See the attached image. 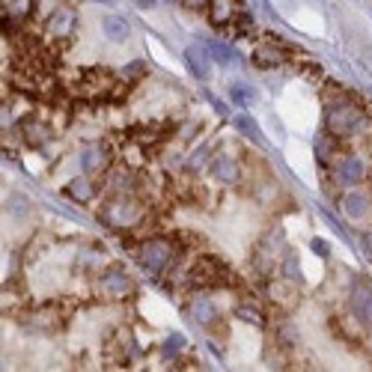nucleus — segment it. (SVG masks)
I'll list each match as a JSON object with an SVG mask.
<instances>
[{
    "instance_id": "f03ea898",
    "label": "nucleus",
    "mask_w": 372,
    "mask_h": 372,
    "mask_svg": "<svg viewBox=\"0 0 372 372\" xmlns=\"http://www.w3.org/2000/svg\"><path fill=\"white\" fill-rule=\"evenodd\" d=\"M98 221L110 229L131 232L149 221V206L140 200V194H108L98 209Z\"/></svg>"
},
{
    "instance_id": "cd10ccee",
    "label": "nucleus",
    "mask_w": 372,
    "mask_h": 372,
    "mask_svg": "<svg viewBox=\"0 0 372 372\" xmlns=\"http://www.w3.org/2000/svg\"><path fill=\"white\" fill-rule=\"evenodd\" d=\"M229 98H232V105L247 108V105L257 101V87H250V83H232V87H229Z\"/></svg>"
},
{
    "instance_id": "1a4fd4ad",
    "label": "nucleus",
    "mask_w": 372,
    "mask_h": 372,
    "mask_svg": "<svg viewBox=\"0 0 372 372\" xmlns=\"http://www.w3.org/2000/svg\"><path fill=\"white\" fill-rule=\"evenodd\" d=\"M21 134V140L30 146V149H39V146H45L51 138H54V123H48V120H42V116H36V113H30V116H21L19 120V128H15Z\"/></svg>"
},
{
    "instance_id": "473e14b6",
    "label": "nucleus",
    "mask_w": 372,
    "mask_h": 372,
    "mask_svg": "<svg viewBox=\"0 0 372 372\" xmlns=\"http://www.w3.org/2000/svg\"><path fill=\"white\" fill-rule=\"evenodd\" d=\"M310 247H313V253H319V257H328V253H331L325 239H313V242H310Z\"/></svg>"
},
{
    "instance_id": "2eb2a0df",
    "label": "nucleus",
    "mask_w": 372,
    "mask_h": 372,
    "mask_svg": "<svg viewBox=\"0 0 372 372\" xmlns=\"http://www.w3.org/2000/svg\"><path fill=\"white\" fill-rule=\"evenodd\" d=\"M289 60V51H286L277 39H265L257 51H253V63L259 66V69H277Z\"/></svg>"
},
{
    "instance_id": "6ab92c4d",
    "label": "nucleus",
    "mask_w": 372,
    "mask_h": 372,
    "mask_svg": "<svg viewBox=\"0 0 372 372\" xmlns=\"http://www.w3.org/2000/svg\"><path fill=\"white\" fill-rule=\"evenodd\" d=\"M63 325V316L57 313L54 304H45V307H36V310H30V328H36V331H57Z\"/></svg>"
},
{
    "instance_id": "f8f14e48",
    "label": "nucleus",
    "mask_w": 372,
    "mask_h": 372,
    "mask_svg": "<svg viewBox=\"0 0 372 372\" xmlns=\"http://www.w3.org/2000/svg\"><path fill=\"white\" fill-rule=\"evenodd\" d=\"M209 176L217 185H239L242 182V164H239V158L227 155V152H215L212 161H209Z\"/></svg>"
},
{
    "instance_id": "9b49d317",
    "label": "nucleus",
    "mask_w": 372,
    "mask_h": 372,
    "mask_svg": "<svg viewBox=\"0 0 372 372\" xmlns=\"http://www.w3.org/2000/svg\"><path fill=\"white\" fill-rule=\"evenodd\" d=\"M105 351H108V361L116 363V366H125V363H131V361L140 354V348H138V343H134V336H131L128 328L116 331L110 340H108V348H105Z\"/></svg>"
},
{
    "instance_id": "f257e3e1",
    "label": "nucleus",
    "mask_w": 372,
    "mask_h": 372,
    "mask_svg": "<svg viewBox=\"0 0 372 372\" xmlns=\"http://www.w3.org/2000/svg\"><path fill=\"white\" fill-rule=\"evenodd\" d=\"M325 128L334 131L336 138L348 140V138H363V134H369L372 123H369V116L358 98H351L346 93H334L325 98Z\"/></svg>"
},
{
    "instance_id": "c756f323",
    "label": "nucleus",
    "mask_w": 372,
    "mask_h": 372,
    "mask_svg": "<svg viewBox=\"0 0 372 372\" xmlns=\"http://www.w3.org/2000/svg\"><path fill=\"white\" fill-rule=\"evenodd\" d=\"M78 268H81V272H101V257H98V250H93V247L81 250Z\"/></svg>"
},
{
    "instance_id": "72a5a7b5",
    "label": "nucleus",
    "mask_w": 372,
    "mask_h": 372,
    "mask_svg": "<svg viewBox=\"0 0 372 372\" xmlns=\"http://www.w3.org/2000/svg\"><path fill=\"white\" fill-rule=\"evenodd\" d=\"M361 250L372 259V232H363V235H361Z\"/></svg>"
},
{
    "instance_id": "6e6552de",
    "label": "nucleus",
    "mask_w": 372,
    "mask_h": 372,
    "mask_svg": "<svg viewBox=\"0 0 372 372\" xmlns=\"http://www.w3.org/2000/svg\"><path fill=\"white\" fill-rule=\"evenodd\" d=\"M140 185H143L140 173L128 164H113L105 173V191L108 194H138Z\"/></svg>"
},
{
    "instance_id": "4468645a",
    "label": "nucleus",
    "mask_w": 372,
    "mask_h": 372,
    "mask_svg": "<svg viewBox=\"0 0 372 372\" xmlns=\"http://www.w3.org/2000/svg\"><path fill=\"white\" fill-rule=\"evenodd\" d=\"M239 12H242V0H209V6H206L209 21L217 30H227L235 19H239Z\"/></svg>"
},
{
    "instance_id": "f3484780",
    "label": "nucleus",
    "mask_w": 372,
    "mask_h": 372,
    "mask_svg": "<svg viewBox=\"0 0 372 372\" xmlns=\"http://www.w3.org/2000/svg\"><path fill=\"white\" fill-rule=\"evenodd\" d=\"M298 286L301 283H292V280H268V301L277 304L280 310H292L295 304H298Z\"/></svg>"
},
{
    "instance_id": "9d476101",
    "label": "nucleus",
    "mask_w": 372,
    "mask_h": 372,
    "mask_svg": "<svg viewBox=\"0 0 372 372\" xmlns=\"http://www.w3.org/2000/svg\"><path fill=\"white\" fill-rule=\"evenodd\" d=\"M110 158H113V152L108 149V143H87L81 149V170L87 173V176H105L108 173V167H110Z\"/></svg>"
},
{
    "instance_id": "a211bd4d",
    "label": "nucleus",
    "mask_w": 372,
    "mask_h": 372,
    "mask_svg": "<svg viewBox=\"0 0 372 372\" xmlns=\"http://www.w3.org/2000/svg\"><path fill=\"white\" fill-rule=\"evenodd\" d=\"M185 66L188 72L197 78V81H206L209 78V69H212V54L206 45H191L185 48Z\"/></svg>"
},
{
    "instance_id": "5701e85b",
    "label": "nucleus",
    "mask_w": 372,
    "mask_h": 372,
    "mask_svg": "<svg viewBox=\"0 0 372 372\" xmlns=\"http://www.w3.org/2000/svg\"><path fill=\"white\" fill-rule=\"evenodd\" d=\"M209 161H212V155H209V146L202 143V146H197L194 152H188V155H185V164H182V167H185V173H191V176H194V173H200V170H202V167H206Z\"/></svg>"
},
{
    "instance_id": "aec40b11",
    "label": "nucleus",
    "mask_w": 372,
    "mask_h": 372,
    "mask_svg": "<svg viewBox=\"0 0 372 372\" xmlns=\"http://www.w3.org/2000/svg\"><path fill=\"white\" fill-rule=\"evenodd\" d=\"M66 197H72L75 202H83V206H87V202H93L95 200V182H93V176H75L69 185H66Z\"/></svg>"
},
{
    "instance_id": "393cba45",
    "label": "nucleus",
    "mask_w": 372,
    "mask_h": 372,
    "mask_svg": "<svg viewBox=\"0 0 372 372\" xmlns=\"http://www.w3.org/2000/svg\"><path fill=\"white\" fill-rule=\"evenodd\" d=\"M206 48H209V54H212V60H215L217 66H235V63H239V60H235V51H232L229 45H224V42L209 39Z\"/></svg>"
},
{
    "instance_id": "a878e982",
    "label": "nucleus",
    "mask_w": 372,
    "mask_h": 372,
    "mask_svg": "<svg viewBox=\"0 0 372 372\" xmlns=\"http://www.w3.org/2000/svg\"><path fill=\"white\" fill-rule=\"evenodd\" d=\"M185 348H188V343H185L182 334H167L164 343H161V358H164V361H176Z\"/></svg>"
},
{
    "instance_id": "2f4dec72",
    "label": "nucleus",
    "mask_w": 372,
    "mask_h": 372,
    "mask_svg": "<svg viewBox=\"0 0 372 372\" xmlns=\"http://www.w3.org/2000/svg\"><path fill=\"white\" fill-rule=\"evenodd\" d=\"M176 134H179V140H191L194 134H197V125H194V123H185V125H182Z\"/></svg>"
},
{
    "instance_id": "412c9836",
    "label": "nucleus",
    "mask_w": 372,
    "mask_h": 372,
    "mask_svg": "<svg viewBox=\"0 0 372 372\" xmlns=\"http://www.w3.org/2000/svg\"><path fill=\"white\" fill-rule=\"evenodd\" d=\"M343 209H346L348 217H354V221H363V217L369 215V209H372V200L363 191H348L346 200H343Z\"/></svg>"
},
{
    "instance_id": "c85d7f7f",
    "label": "nucleus",
    "mask_w": 372,
    "mask_h": 372,
    "mask_svg": "<svg viewBox=\"0 0 372 372\" xmlns=\"http://www.w3.org/2000/svg\"><path fill=\"white\" fill-rule=\"evenodd\" d=\"M235 128H239V134H242V138H247L250 143H257V146L265 143V140H262V134H259V128H257V123H253L247 113H242L239 120H235Z\"/></svg>"
},
{
    "instance_id": "0eeeda50",
    "label": "nucleus",
    "mask_w": 372,
    "mask_h": 372,
    "mask_svg": "<svg viewBox=\"0 0 372 372\" xmlns=\"http://www.w3.org/2000/svg\"><path fill=\"white\" fill-rule=\"evenodd\" d=\"M185 313H188L191 322H197L202 328H212L217 319H221V307L215 304V298L200 292V289L188 295V301H185Z\"/></svg>"
},
{
    "instance_id": "b1692460",
    "label": "nucleus",
    "mask_w": 372,
    "mask_h": 372,
    "mask_svg": "<svg viewBox=\"0 0 372 372\" xmlns=\"http://www.w3.org/2000/svg\"><path fill=\"white\" fill-rule=\"evenodd\" d=\"M280 277L292 280V283H301V262L292 250H283L280 253Z\"/></svg>"
},
{
    "instance_id": "20e7f679",
    "label": "nucleus",
    "mask_w": 372,
    "mask_h": 372,
    "mask_svg": "<svg viewBox=\"0 0 372 372\" xmlns=\"http://www.w3.org/2000/svg\"><path fill=\"white\" fill-rule=\"evenodd\" d=\"M98 292L108 301H128L134 295V280L123 265H108L98 272Z\"/></svg>"
},
{
    "instance_id": "4be33fe9",
    "label": "nucleus",
    "mask_w": 372,
    "mask_h": 372,
    "mask_svg": "<svg viewBox=\"0 0 372 372\" xmlns=\"http://www.w3.org/2000/svg\"><path fill=\"white\" fill-rule=\"evenodd\" d=\"M101 30H105V36L110 42H116V45L131 36V27H128V21L123 19V15H108V19L101 21Z\"/></svg>"
},
{
    "instance_id": "7ed1b4c3",
    "label": "nucleus",
    "mask_w": 372,
    "mask_h": 372,
    "mask_svg": "<svg viewBox=\"0 0 372 372\" xmlns=\"http://www.w3.org/2000/svg\"><path fill=\"white\" fill-rule=\"evenodd\" d=\"M182 244L173 235H146L138 244V265L152 277H164L182 257Z\"/></svg>"
},
{
    "instance_id": "ddd939ff",
    "label": "nucleus",
    "mask_w": 372,
    "mask_h": 372,
    "mask_svg": "<svg viewBox=\"0 0 372 372\" xmlns=\"http://www.w3.org/2000/svg\"><path fill=\"white\" fill-rule=\"evenodd\" d=\"M348 310L354 319H361L363 325H372V286L366 280H354L348 292Z\"/></svg>"
},
{
    "instance_id": "dca6fc26",
    "label": "nucleus",
    "mask_w": 372,
    "mask_h": 372,
    "mask_svg": "<svg viewBox=\"0 0 372 372\" xmlns=\"http://www.w3.org/2000/svg\"><path fill=\"white\" fill-rule=\"evenodd\" d=\"M313 149H316V161H319V164H322V167H334L336 158H340V152H343V138H336L334 131L325 128V131L316 138Z\"/></svg>"
},
{
    "instance_id": "39448f33",
    "label": "nucleus",
    "mask_w": 372,
    "mask_h": 372,
    "mask_svg": "<svg viewBox=\"0 0 372 372\" xmlns=\"http://www.w3.org/2000/svg\"><path fill=\"white\" fill-rule=\"evenodd\" d=\"M331 170H334V182L340 185V188H358V185L369 176V164L361 155L348 152V155L336 158V164L331 167Z\"/></svg>"
},
{
    "instance_id": "bb28decb",
    "label": "nucleus",
    "mask_w": 372,
    "mask_h": 372,
    "mask_svg": "<svg viewBox=\"0 0 372 372\" xmlns=\"http://www.w3.org/2000/svg\"><path fill=\"white\" fill-rule=\"evenodd\" d=\"M235 316L239 319H244L247 325H265V313H262V307H257L253 301H239V307H235Z\"/></svg>"
},
{
    "instance_id": "423d86ee",
    "label": "nucleus",
    "mask_w": 372,
    "mask_h": 372,
    "mask_svg": "<svg viewBox=\"0 0 372 372\" xmlns=\"http://www.w3.org/2000/svg\"><path fill=\"white\" fill-rule=\"evenodd\" d=\"M81 21H78V12L72 6H57V12L45 21V33L51 42H60V45H69L75 39Z\"/></svg>"
},
{
    "instance_id": "f704fd0d",
    "label": "nucleus",
    "mask_w": 372,
    "mask_h": 372,
    "mask_svg": "<svg viewBox=\"0 0 372 372\" xmlns=\"http://www.w3.org/2000/svg\"><path fill=\"white\" fill-rule=\"evenodd\" d=\"M134 4H138L140 9H152V6H155V0H134Z\"/></svg>"
},
{
    "instance_id": "7c9ffc66",
    "label": "nucleus",
    "mask_w": 372,
    "mask_h": 372,
    "mask_svg": "<svg viewBox=\"0 0 372 372\" xmlns=\"http://www.w3.org/2000/svg\"><path fill=\"white\" fill-rule=\"evenodd\" d=\"M146 72H149V69H146V63H140V60H138V63L125 66L123 78H125V81H146Z\"/></svg>"
}]
</instances>
